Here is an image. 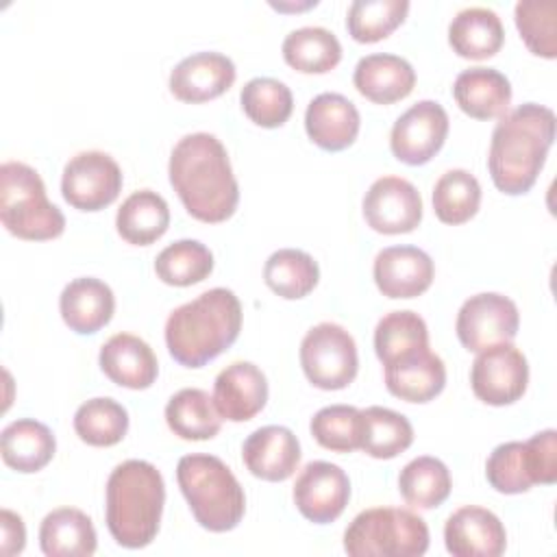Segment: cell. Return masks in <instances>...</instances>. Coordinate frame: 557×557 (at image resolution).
Instances as JSON below:
<instances>
[{
	"label": "cell",
	"instance_id": "1",
	"mask_svg": "<svg viewBox=\"0 0 557 557\" xmlns=\"http://www.w3.org/2000/svg\"><path fill=\"white\" fill-rule=\"evenodd\" d=\"M181 202L200 222H224L239 202V185L228 152L211 133H189L176 141L168 165Z\"/></svg>",
	"mask_w": 557,
	"mask_h": 557
},
{
	"label": "cell",
	"instance_id": "2",
	"mask_svg": "<svg viewBox=\"0 0 557 557\" xmlns=\"http://www.w3.org/2000/svg\"><path fill=\"white\" fill-rule=\"evenodd\" d=\"M555 139L553 109L524 102L500 115L492 131L487 170L494 185L509 196L524 194L537 181Z\"/></svg>",
	"mask_w": 557,
	"mask_h": 557
},
{
	"label": "cell",
	"instance_id": "3",
	"mask_svg": "<svg viewBox=\"0 0 557 557\" xmlns=\"http://www.w3.org/2000/svg\"><path fill=\"white\" fill-rule=\"evenodd\" d=\"M239 329V298L226 287H213L168 315L165 344L174 361L185 368H200L231 348Z\"/></svg>",
	"mask_w": 557,
	"mask_h": 557
},
{
	"label": "cell",
	"instance_id": "4",
	"mask_svg": "<svg viewBox=\"0 0 557 557\" xmlns=\"http://www.w3.org/2000/svg\"><path fill=\"white\" fill-rule=\"evenodd\" d=\"M165 503L161 472L144 459L117 463L107 479V527L124 548L148 546L159 531Z\"/></svg>",
	"mask_w": 557,
	"mask_h": 557
},
{
	"label": "cell",
	"instance_id": "5",
	"mask_svg": "<svg viewBox=\"0 0 557 557\" xmlns=\"http://www.w3.org/2000/svg\"><path fill=\"white\" fill-rule=\"evenodd\" d=\"M176 481L202 529L224 533L235 529L244 518V487L220 457L205 453L181 457L176 466Z\"/></svg>",
	"mask_w": 557,
	"mask_h": 557
},
{
	"label": "cell",
	"instance_id": "6",
	"mask_svg": "<svg viewBox=\"0 0 557 557\" xmlns=\"http://www.w3.org/2000/svg\"><path fill=\"white\" fill-rule=\"evenodd\" d=\"M0 220L20 239H54L65 228V215L46 196L35 168L22 161L0 165Z\"/></svg>",
	"mask_w": 557,
	"mask_h": 557
},
{
	"label": "cell",
	"instance_id": "7",
	"mask_svg": "<svg viewBox=\"0 0 557 557\" xmlns=\"http://www.w3.org/2000/svg\"><path fill=\"white\" fill-rule=\"evenodd\" d=\"M426 548V522L403 507L366 509L344 531V550L352 557H420Z\"/></svg>",
	"mask_w": 557,
	"mask_h": 557
},
{
	"label": "cell",
	"instance_id": "8",
	"mask_svg": "<svg viewBox=\"0 0 557 557\" xmlns=\"http://www.w3.org/2000/svg\"><path fill=\"white\" fill-rule=\"evenodd\" d=\"M300 366L315 387L344 389L357 376V344L342 324L320 322L300 342Z\"/></svg>",
	"mask_w": 557,
	"mask_h": 557
},
{
	"label": "cell",
	"instance_id": "9",
	"mask_svg": "<svg viewBox=\"0 0 557 557\" xmlns=\"http://www.w3.org/2000/svg\"><path fill=\"white\" fill-rule=\"evenodd\" d=\"M120 189L122 170L102 150L78 152L63 168L61 194L74 209L100 211L117 198Z\"/></svg>",
	"mask_w": 557,
	"mask_h": 557
},
{
	"label": "cell",
	"instance_id": "10",
	"mask_svg": "<svg viewBox=\"0 0 557 557\" xmlns=\"http://www.w3.org/2000/svg\"><path fill=\"white\" fill-rule=\"evenodd\" d=\"M518 324L520 313L511 298L498 292H481L459 307L455 331L463 348L479 352L487 346L511 342Z\"/></svg>",
	"mask_w": 557,
	"mask_h": 557
},
{
	"label": "cell",
	"instance_id": "11",
	"mask_svg": "<svg viewBox=\"0 0 557 557\" xmlns=\"http://www.w3.org/2000/svg\"><path fill=\"white\" fill-rule=\"evenodd\" d=\"M529 383V363L511 342L479 350L470 368V385L476 398L500 407L516 403Z\"/></svg>",
	"mask_w": 557,
	"mask_h": 557
},
{
	"label": "cell",
	"instance_id": "12",
	"mask_svg": "<svg viewBox=\"0 0 557 557\" xmlns=\"http://www.w3.org/2000/svg\"><path fill=\"white\" fill-rule=\"evenodd\" d=\"M446 135V109L435 100H420L394 122L389 133V148L398 161L407 165H422L440 152Z\"/></svg>",
	"mask_w": 557,
	"mask_h": 557
},
{
	"label": "cell",
	"instance_id": "13",
	"mask_svg": "<svg viewBox=\"0 0 557 557\" xmlns=\"http://www.w3.org/2000/svg\"><path fill=\"white\" fill-rule=\"evenodd\" d=\"M350 498L348 474L331 461H309L294 483L296 509L315 524L333 522L342 516Z\"/></svg>",
	"mask_w": 557,
	"mask_h": 557
},
{
	"label": "cell",
	"instance_id": "14",
	"mask_svg": "<svg viewBox=\"0 0 557 557\" xmlns=\"http://www.w3.org/2000/svg\"><path fill=\"white\" fill-rule=\"evenodd\" d=\"M363 218L376 233H409L422 220L420 191L407 178L381 176L363 196Z\"/></svg>",
	"mask_w": 557,
	"mask_h": 557
},
{
	"label": "cell",
	"instance_id": "15",
	"mask_svg": "<svg viewBox=\"0 0 557 557\" xmlns=\"http://www.w3.org/2000/svg\"><path fill=\"white\" fill-rule=\"evenodd\" d=\"M444 544L455 557H498L505 553L507 533L496 513L485 507L466 505L448 516Z\"/></svg>",
	"mask_w": 557,
	"mask_h": 557
},
{
	"label": "cell",
	"instance_id": "16",
	"mask_svg": "<svg viewBox=\"0 0 557 557\" xmlns=\"http://www.w3.org/2000/svg\"><path fill=\"white\" fill-rule=\"evenodd\" d=\"M374 283L387 298H413L433 283V259L418 246H387L374 257Z\"/></svg>",
	"mask_w": 557,
	"mask_h": 557
},
{
	"label": "cell",
	"instance_id": "17",
	"mask_svg": "<svg viewBox=\"0 0 557 557\" xmlns=\"http://www.w3.org/2000/svg\"><path fill=\"white\" fill-rule=\"evenodd\" d=\"M235 81V63L213 50L181 59L170 72V91L183 102H207L222 96Z\"/></svg>",
	"mask_w": 557,
	"mask_h": 557
},
{
	"label": "cell",
	"instance_id": "18",
	"mask_svg": "<svg viewBox=\"0 0 557 557\" xmlns=\"http://www.w3.org/2000/svg\"><path fill=\"white\" fill-rule=\"evenodd\" d=\"M265 374L250 361H233L215 376L213 403L224 420L246 422L265 407Z\"/></svg>",
	"mask_w": 557,
	"mask_h": 557
},
{
	"label": "cell",
	"instance_id": "19",
	"mask_svg": "<svg viewBox=\"0 0 557 557\" xmlns=\"http://www.w3.org/2000/svg\"><path fill=\"white\" fill-rule=\"evenodd\" d=\"M389 394L407 403H429L446 385V366L429 346L411 350L385 363Z\"/></svg>",
	"mask_w": 557,
	"mask_h": 557
},
{
	"label": "cell",
	"instance_id": "20",
	"mask_svg": "<svg viewBox=\"0 0 557 557\" xmlns=\"http://www.w3.org/2000/svg\"><path fill=\"white\" fill-rule=\"evenodd\" d=\"M242 457L250 474L263 481H285L298 468L300 444L287 426L268 424L246 437Z\"/></svg>",
	"mask_w": 557,
	"mask_h": 557
},
{
	"label": "cell",
	"instance_id": "21",
	"mask_svg": "<svg viewBox=\"0 0 557 557\" xmlns=\"http://www.w3.org/2000/svg\"><path fill=\"white\" fill-rule=\"evenodd\" d=\"M359 111L355 102L337 91L318 94L305 111V128L313 144L324 150H344L359 135Z\"/></svg>",
	"mask_w": 557,
	"mask_h": 557
},
{
	"label": "cell",
	"instance_id": "22",
	"mask_svg": "<svg viewBox=\"0 0 557 557\" xmlns=\"http://www.w3.org/2000/svg\"><path fill=\"white\" fill-rule=\"evenodd\" d=\"M100 368L117 385L146 389L154 383L159 363L152 348L133 333H115L100 348Z\"/></svg>",
	"mask_w": 557,
	"mask_h": 557
},
{
	"label": "cell",
	"instance_id": "23",
	"mask_svg": "<svg viewBox=\"0 0 557 557\" xmlns=\"http://www.w3.org/2000/svg\"><path fill=\"white\" fill-rule=\"evenodd\" d=\"M352 83L368 100L376 104H392L411 94L416 85V70L398 54L374 52L359 59Z\"/></svg>",
	"mask_w": 557,
	"mask_h": 557
},
{
	"label": "cell",
	"instance_id": "24",
	"mask_svg": "<svg viewBox=\"0 0 557 557\" xmlns=\"http://www.w3.org/2000/svg\"><path fill=\"white\" fill-rule=\"evenodd\" d=\"M59 311L74 333L89 335L109 324L115 311V296L104 281L78 276L63 287L59 296Z\"/></svg>",
	"mask_w": 557,
	"mask_h": 557
},
{
	"label": "cell",
	"instance_id": "25",
	"mask_svg": "<svg viewBox=\"0 0 557 557\" xmlns=\"http://www.w3.org/2000/svg\"><path fill=\"white\" fill-rule=\"evenodd\" d=\"M453 96L459 109L474 120H492L507 113L511 102L509 78L496 67H468L457 74Z\"/></svg>",
	"mask_w": 557,
	"mask_h": 557
},
{
	"label": "cell",
	"instance_id": "26",
	"mask_svg": "<svg viewBox=\"0 0 557 557\" xmlns=\"http://www.w3.org/2000/svg\"><path fill=\"white\" fill-rule=\"evenodd\" d=\"M39 544L48 557H89L96 553L91 518L74 507L50 511L39 527Z\"/></svg>",
	"mask_w": 557,
	"mask_h": 557
},
{
	"label": "cell",
	"instance_id": "27",
	"mask_svg": "<svg viewBox=\"0 0 557 557\" xmlns=\"http://www.w3.org/2000/svg\"><path fill=\"white\" fill-rule=\"evenodd\" d=\"M505 39V28L496 11L468 7L455 13L448 24V44L463 59L494 57Z\"/></svg>",
	"mask_w": 557,
	"mask_h": 557
},
{
	"label": "cell",
	"instance_id": "28",
	"mask_svg": "<svg viewBox=\"0 0 557 557\" xmlns=\"http://www.w3.org/2000/svg\"><path fill=\"white\" fill-rule=\"evenodd\" d=\"M57 450V440L52 431L33 418L13 420L2 429L0 453L2 461L17 472L41 470Z\"/></svg>",
	"mask_w": 557,
	"mask_h": 557
},
{
	"label": "cell",
	"instance_id": "29",
	"mask_svg": "<svg viewBox=\"0 0 557 557\" xmlns=\"http://www.w3.org/2000/svg\"><path fill=\"white\" fill-rule=\"evenodd\" d=\"M115 226L122 239L135 246L157 242L170 226V209L161 194L152 189L133 191L117 209Z\"/></svg>",
	"mask_w": 557,
	"mask_h": 557
},
{
	"label": "cell",
	"instance_id": "30",
	"mask_svg": "<svg viewBox=\"0 0 557 557\" xmlns=\"http://www.w3.org/2000/svg\"><path fill=\"white\" fill-rule=\"evenodd\" d=\"M165 422L174 435L189 442H200L220 433L222 416L215 409L213 396H209L205 389L183 387L168 400Z\"/></svg>",
	"mask_w": 557,
	"mask_h": 557
},
{
	"label": "cell",
	"instance_id": "31",
	"mask_svg": "<svg viewBox=\"0 0 557 557\" xmlns=\"http://www.w3.org/2000/svg\"><path fill=\"white\" fill-rule=\"evenodd\" d=\"M283 59L298 72L324 74L342 59V44L324 26H302L283 39Z\"/></svg>",
	"mask_w": 557,
	"mask_h": 557
},
{
	"label": "cell",
	"instance_id": "32",
	"mask_svg": "<svg viewBox=\"0 0 557 557\" xmlns=\"http://www.w3.org/2000/svg\"><path fill=\"white\" fill-rule=\"evenodd\" d=\"M318 261L298 248H281L272 252L263 265L265 285L287 300L307 296L318 285Z\"/></svg>",
	"mask_w": 557,
	"mask_h": 557
},
{
	"label": "cell",
	"instance_id": "33",
	"mask_svg": "<svg viewBox=\"0 0 557 557\" xmlns=\"http://www.w3.org/2000/svg\"><path fill=\"white\" fill-rule=\"evenodd\" d=\"M450 472L437 457H416L398 474V490L407 505L418 509L440 507L450 494Z\"/></svg>",
	"mask_w": 557,
	"mask_h": 557
},
{
	"label": "cell",
	"instance_id": "34",
	"mask_svg": "<svg viewBox=\"0 0 557 557\" xmlns=\"http://www.w3.org/2000/svg\"><path fill=\"white\" fill-rule=\"evenodd\" d=\"M363 413V440L361 450L374 459H392L407 450L413 442L411 422L387 407L372 405L361 409Z\"/></svg>",
	"mask_w": 557,
	"mask_h": 557
},
{
	"label": "cell",
	"instance_id": "35",
	"mask_svg": "<svg viewBox=\"0 0 557 557\" xmlns=\"http://www.w3.org/2000/svg\"><path fill=\"white\" fill-rule=\"evenodd\" d=\"M74 431L89 446H113L128 431V411L109 396L89 398L74 413Z\"/></svg>",
	"mask_w": 557,
	"mask_h": 557
},
{
	"label": "cell",
	"instance_id": "36",
	"mask_svg": "<svg viewBox=\"0 0 557 557\" xmlns=\"http://www.w3.org/2000/svg\"><path fill=\"white\" fill-rule=\"evenodd\" d=\"M213 270L211 250L198 239H178L165 246L154 259L157 276L176 287H187L205 281Z\"/></svg>",
	"mask_w": 557,
	"mask_h": 557
},
{
	"label": "cell",
	"instance_id": "37",
	"mask_svg": "<svg viewBox=\"0 0 557 557\" xmlns=\"http://www.w3.org/2000/svg\"><path fill=\"white\" fill-rule=\"evenodd\" d=\"M481 205V185L468 170L444 172L433 187V211L444 224L468 222Z\"/></svg>",
	"mask_w": 557,
	"mask_h": 557
},
{
	"label": "cell",
	"instance_id": "38",
	"mask_svg": "<svg viewBox=\"0 0 557 557\" xmlns=\"http://www.w3.org/2000/svg\"><path fill=\"white\" fill-rule=\"evenodd\" d=\"M239 102L244 113L263 128H276L285 124L294 109V96L289 87L283 81L270 76L250 78L239 91Z\"/></svg>",
	"mask_w": 557,
	"mask_h": 557
},
{
	"label": "cell",
	"instance_id": "39",
	"mask_svg": "<svg viewBox=\"0 0 557 557\" xmlns=\"http://www.w3.org/2000/svg\"><path fill=\"white\" fill-rule=\"evenodd\" d=\"M429 346L426 322L409 309L385 313L374 329V350L381 363Z\"/></svg>",
	"mask_w": 557,
	"mask_h": 557
},
{
	"label": "cell",
	"instance_id": "40",
	"mask_svg": "<svg viewBox=\"0 0 557 557\" xmlns=\"http://www.w3.org/2000/svg\"><path fill=\"white\" fill-rule=\"evenodd\" d=\"M409 11L407 0H355L348 7L346 28L355 41L372 44L398 28Z\"/></svg>",
	"mask_w": 557,
	"mask_h": 557
},
{
	"label": "cell",
	"instance_id": "41",
	"mask_svg": "<svg viewBox=\"0 0 557 557\" xmlns=\"http://www.w3.org/2000/svg\"><path fill=\"white\" fill-rule=\"evenodd\" d=\"M309 429L322 448L350 453L361 448L363 413L352 405H329L311 418Z\"/></svg>",
	"mask_w": 557,
	"mask_h": 557
},
{
	"label": "cell",
	"instance_id": "42",
	"mask_svg": "<svg viewBox=\"0 0 557 557\" xmlns=\"http://www.w3.org/2000/svg\"><path fill=\"white\" fill-rule=\"evenodd\" d=\"M513 20L527 48L546 59L557 57V2L555 0H520Z\"/></svg>",
	"mask_w": 557,
	"mask_h": 557
},
{
	"label": "cell",
	"instance_id": "43",
	"mask_svg": "<svg viewBox=\"0 0 557 557\" xmlns=\"http://www.w3.org/2000/svg\"><path fill=\"white\" fill-rule=\"evenodd\" d=\"M485 476L490 485L500 494L529 492L533 485V476L524 442L498 444L487 457Z\"/></svg>",
	"mask_w": 557,
	"mask_h": 557
},
{
	"label": "cell",
	"instance_id": "44",
	"mask_svg": "<svg viewBox=\"0 0 557 557\" xmlns=\"http://www.w3.org/2000/svg\"><path fill=\"white\" fill-rule=\"evenodd\" d=\"M533 483L550 485L557 481V431L546 429L524 442Z\"/></svg>",
	"mask_w": 557,
	"mask_h": 557
},
{
	"label": "cell",
	"instance_id": "45",
	"mask_svg": "<svg viewBox=\"0 0 557 557\" xmlns=\"http://www.w3.org/2000/svg\"><path fill=\"white\" fill-rule=\"evenodd\" d=\"M0 524H2V555H17L24 550L26 544V529L17 513L11 509L0 511Z\"/></svg>",
	"mask_w": 557,
	"mask_h": 557
}]
</instances>
